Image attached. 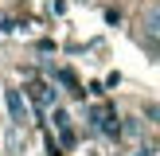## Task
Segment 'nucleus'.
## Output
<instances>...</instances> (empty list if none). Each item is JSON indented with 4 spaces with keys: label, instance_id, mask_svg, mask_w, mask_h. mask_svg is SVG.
<instances>
[{
    "label": "nucleus",
    "instance_id": "obj_4",
    "mask_svg": "<svg viewBox=\"0 0 160 156\" xmlns=\"http://www.w3.org/2000/svg\"><path fill=\"white\" fill-rule=\"evenodd\" d=\"M156 4H160V0H156Z\"/></svg>",
    "mask_w": 160,
    "mask_h": 156
},
{
    "label": "nucleus",
    "instance_id": "obj_3",
    "mask_svg": "<svg viewBox=\"0 0 160 156\" xmlns=\"http://www.w3.org/2000/svg\"><path fill=\"white\" fill-rule=\"evenodd\" d=\"M31 94H35V101H43V105H51V101H55L51 86H31Z\"/></svg>",
    "mask_w": 160,
    "mask_h": 156
},
{
    "label": "nucleus",
    "instance_id": "obj_1",
    "mask_svg": "<svg viewBox=\"0 0 160 156\" xmlns=\"http://www.w3.org/2000/svg\"><path fill=\"white\" fill-rule=\"evenodd\" d=\"M4 105H8V117H12L16 125L28 121V105H23V94L20 90H4Z\"/></svg>",
    "mask_w": 160,
    "mask_h": 156
},
{
    "label": "nucleus",
    "instance_id": "obj_2",
    "mask_svg": "<svg viewBox=\"0 0 160 156\" xmlns=\"http://www.w3.org/2000/svg\"><path fill=\"white\" fill-rule=\"evenodd\" d=\"M141 27H145V39H148V43H160V4L145 12V20H141Z\"/></svg>",
    "mask_w": 160,
    "mask_h": 156
}]
</instances>
